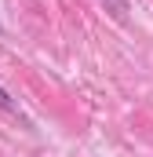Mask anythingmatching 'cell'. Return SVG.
I'll return each mask as SVG.
<instances>
[{
	"instance_id": "cell-1",
	"label": "cell",
	"mask_w": 153,
	"mask_h": 157,
	"mask_svg": "<svg viewBox=\"0 0 153 157\" xmlns=\"http://www.w3.org/2000/svg\"><path fill=\"white\" fill-rule=\"evenodd\" d=\"M0 110H4V113H18V106H15V99L7 95V88H0Z\"/></svg>"
},
{
	"instance_id": "cell-2",
	"label": "cell",
	"mask_w": 153,
	"mask_h": 157,
	"mask_svg": "<svg viewBox=\"0 0 153 157\" xmlns=\"http://www.w3.org/2000/svg\"><path fill=\"white\" fill-rule=\"evenodd\" d=\"M106 7L113 11L117 18H128V0H106Z\"/></svg>"
}]
</instances>
